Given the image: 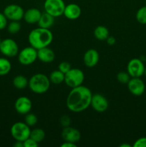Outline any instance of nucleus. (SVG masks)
<instances>
[{"instance_id":"obj_1","label":"nucleus","mask_w":146,"mask_h":147,"mask_svg":"<svg viewBox=\"0 0 146 147\" xmlns=\"http://www.w3.org/2000/svg\"><path fill=\"white\" fill-rule=\"evenodd\" d=\"M92 96L91 90L86 86L82 85L73 88L67 97V109L74 113H80L86 110L90 106Z\"/></svg>"},{"instance_id":"obj_2","label":"nucleus","mask_w":146,"mask_h":147,"mask_svg":"<svg viewBox=\"0 0 146 147\" xmlns=\"http://www.w3.org/2000/svg\"><path fill=\"white\" fill-rule=\"evenodd\" d=\"M53 40V34L49 29L38 28L34 29L29 32L28 41L30 46L36 50L49 47Z\"/></svg>"},{"instance_id":"obj_3","label":"nucleus","mask_w":146,"mask_h":147,"mask_svg":"<svg viewBox=\"0 0 146 147\" xmlns=\"http://www.w3.org/2000/svg\"><path fill=\"white\" fill-rule=\"evenodd\" d=\"M30 90L37 94L46 93L50 87V80L47 76L42 73H37L30 78L28 83Z\"/></svg>"},{"instance_id":"obj_4","label":"nucleus","mask_w":146,"mask_h":147,"mask_svg":"<svg viewBox=\"0 0 146 147\" xmlns=\"http://www.w3.org/2000/svg\"><path fill=\"white\" fill-rule=\"evenodd\" d=\"M84 80L82 70L78 68H71L64 74V83L70 88H76L82 86Z\"/></svg>"},{"instance_id":"obj_5","label":"nucleus","mask_w":146,"mask_h":147,"mask_svg":"<svg viewBox=\"0 0 146 147\" xmlns=\"http://www.w3.org/2000/svg\"><path fill=\"white\" fill-rule=\"evenodd\" d=\"M30 128L25 122H16L11 126L10 133L15 141L24 142L30 136Z\"/></svg>"},{"instance_id":"obj_6","label":"nucleus","mask_w":146,"mask_h":147,"mask_svg":"<svg viewBox=\"0 0 146 147\" xmlns=\"http://www.w3.org/2000/svg\"><path fill=\"white\" fill-rule=\"evenodd\" d=\"M65 6L63 0H45L44 3L45 12L53 16L54 18L62 15Z\"/></svg>"},{"instance_id":"obj_7","label":"nucleus","mask_w":146,"mask_h":147,"mask_svg":"<svg viewBox=\"0 0 146 147\" xmlns=\"http://www.w3.org/2000/svg\"><path fill=\"white\" fill-rule=\"evenodd\" d=\"M37 59V50L31 46L23 48L18 54V60L23 65H29L34 63Z\"/></svg>"},{"instance_id":"obj_8","label":"nucleus","mask_w":146,"mask_h":147,"mask_svg":"<svg viewBox=\"0 0 146 147\" xmlns=\"http://www.w3.org/2000/svg\"><path fill=\"white\" fill-rule=\"evenodd\" d=\"M0 52L7 57H14L19 53V46L14 40L10 38L1 40Z\"/></svg>"},{"instance_id":"obj_9","label":"nucleus","mask_w":146,"mask_h":147,"mask_svg":"<svg viewBox=\"0 0 146 147\" xmlns=\"http://www.w3.org/2000/svg\"><path fill=\"white\" fill-rule=\"evenodd\" d=\"M145 65L140 58L131 59L127 65V72L131 78H140L144 75Z\"/></svg>"},{"instance_id":"obj_10","label":"nucleus","mask_w":146,"mask_h":147,"mask_svg":"<svg viewBox=\"0 0 146 147\" xmlns=\"http://www.w3.org/2000/svg\"><path fill=\"white\" fill-rule=\"evenodd\" d=\"M3 13L8 20L11 21H20L24 17V11L18 4H9L4 8Z\"/></svg>"},{"instance_id":"obj_11","label":"nucleus","mask_w":146,"mask_h":147,"mask_svg":"<svg viewBox=\"0 0 146 147\" xmlns=\"http://www.w3.org/2000/svg\"><path fill=\"white\" fill-rule=\"evenodd\" d=\"M127 85L128 90L133 96H142L145 90V85L140 78H131Z\"/></svg>"},{"instance_id":"obj_12","label":"nucleus","mask_w":146,"mask_h":147,"mask_svg":"<svg viewBox=\"0 0 146 147\" xmlns=\"http://www.w3.org/2000/svg\"><path fill=\"white\" fill-rule=\"evenodd\" d=\"M90 106L95 111L102 113L107 110L109 107V103L107 99L100 93L92 95Z\"/></svg>"},{"instance_id":"obj_13","label":"nucleus","mask_w":146,"mask_h":147,"mask_svg":"<svg viewBox=\"0 0 146 147\" xmlns=\"http://www.w3.org/2000/svg\"><path fill=\"white\" fill-rule=\"evenodd\" d=\"M16 111L21 115H26L29 113L32 108V103L29 98L21 96L16 100L14 103Z\"/></svg>"},{"instance_id":"obj_14","label":"nucleus","mask_w":146,"mask_h":147,"mask_svg":"<svg viewBox=\"0 0 146 147\" xmlns=\"http://www.w3.org/2000/svg\"><path fill=\"white\" fill-rule=\"evenodd\" d=\"M61 136L64 142H69L74 144H77V142H80L81 139V134L79 130L70 126L64 127L63 130L62 131Z\"/></svg>"},{"instance_id":"obj_15","label":"nucleus","mask_w":146,"mask_h":147,"mask_svg":"<svg viewBox=\"0 0 146 147\" xmlns=\"http://www.w3.org/2000/svg\"><path fill=\"white\" fill-rule=\"evenodd\" d=\"M100 60L98 52L94 49H90L85 52L83 57L84 64L87 67H93L97 65Z\"/></svg>"},{"instance_id":"obj_16","label":"nucleus","mask_w":146,"mask_h":147,"mask_svg":"<svg viewBox=\"0 0 146 147\" xmlns=\"http://www.w3.org/2000/svg\"><path fill=\"white\" fill-rule=\"evenodd\" d=\"M82 13L80 6L74 3H71L65 6L63 15L70 20H74L80 17Z\"/></svg>"},{"instance_id":"obj_17","label":"nucleus","mask_w":146,"mask_h":147,"mask_svg":"<svg viewBox=\"0 0 146 147\" xmlns=\"http://www.w3.org/2000/svg\"><path fill=\"white\" fill-rule=\"evenodd\" d=\"M55 58V54L54 51L49 47L37 50V59L44 63H50L54 61Z\"/></svg>"},{"instance_id":"obj_18","label":"nucleus","mask_w":146,"mask_h":147,"mask_svg":"<svg viewBox=\"0 0 146 147\" xmlns=\"http://www.w3.org/2000/svg\"><path fill=\"white\" fill-rule=\"evenodd\" d=\"M42 12L37 8H30L24 11V20L28 24H36L40 20Z\"/></svg>"},{"instance_id":"obj_19","label":"nucleus","mask_w":146,"mask_h":147,"mask_svg":"<svg viewBox=\"0 0 146 147\" xmlns=\"http://www.w3.org/2000/svg\"><path fill=\"white\" fill-rule=\"evenodd\" d=\"M54 23V17L44 11V13H42V15L40 17V19L38 22H37V24H38L39 27L49 29L50 30L53 26Z\"/></svg>"},{"instance_id":"obj_20","label":"nucleus","mask_w":146,"mask_h":147,"mask_svg":"<svg viewBox=\"0 0 146 147\" xmlns=\"http://www.w3.org/2000/svg\"><path fill=\"white\" fill-rule=\"evenodd\" d=\"M94 36L97 40L100 41H104L107 40V37L110 36L108 29L102 25L97 26L94 30Z\"/></svg>"},{"instance_id":"obj_21","label":"nucleus","mask_w":146,"mask_h":147,"mask_svg":"<svg viewBox=\"0 0 146 147\" xmlns=\"http://www.w3.org/2000/svg\"><path fill=\"white\" fill-rule=\"evenodd\" d=\"M49 79L50 83L54 85H60L64 81V73H62L59 70H54L50 73Z\"/></svg>"},{"instance_id":"obj_22","label":"nucleus","mask_w":146,"mask_h":147,"mask_svg":"<svg viewBox=\"0 0 146 147\" xmlns=\"http://www.w3.org/2000/svg\"><path fill=\"white\" fill-rule=\"evenodd\" d=\"M28 83L29 80H27V78L24 76H21V75L15 76L12 81L13 86L19 90L25 88L28 86Z\"/></svg>"},{"instance_id":"obj_23","label":"nucleus","mask_w":146,"mask_h":147,"mask_svg":"<svg viewBox=\"0 0 146 147\" xmlns=\"http://www.w3.org/2000/svg\"><path fill=\"white\" fill-rule=\"evenodd\" d=\"M11 64L6 57H0V76H6L10 72Z\"/></svg>"},{"instance_id":"obj_24","label":"nucleus","mask_w":146,"mask_h":147,"mask_svg":"<svg viewBox=\"0 0 146 147\" xmlns=\"http://www.w3.org/2000/svg\"><path fill=\"white\" fill-rule=\"evenodd\" d=\"M29 137L39 144L42 142L45 138V132L42 129H34L30 132Z\"/></svg>"},{"instance_id":"obj_25","label":"nucleus","mask_w":146,"mask_h":147,"mask_svg":"<svg viewBox=\"0 0 146 147\" xmlns=\"http://www.w3.org/2000/svg\"><path fill=\"white\" fill-rule=\"evenodd\" d=\"M135 17L140 24H146V6H143L137 10Z\"/></svg>"},{"instance_id":"obj_26","label":"nucleus","mask_w":146,"mask_h":147,"mask_svg":"<svg viewBox=\"0 0 146 147\" xmlns=\"http://www.w3.org/2000/svg\"><path fill=\"white\" fill-rule=\"evenodd\" d=\"M7 30L10 34H17L21 30V24L19 21H11L9 24H7Z\"/></svg>"},{"instance_id":"obj_27","label":"nucleus","mask_w":146,"mask_h":147,"mask_svg":"<svg viewBox=\"0 0 146 147\" xmlns=\"http://www.w3.org/2000/svg\"><path fill=\"white\" fill-rule=\"evenodd\" d=\"M131 77L127 72L121 71L117 73V80L122 84H127Z\"/></svg>"},{"instance_id":"obj_28","label":"nucleus","mask_w":146,"mask_h":147,"mask_svg":"<svg viewBox=\"0 0 146 147\" xmlns=\"http://www.w3.org/2000/svg\"><path fill=\"white\" fill-rule=\"evenodd\" d=\"M25 123L28 125L29 126H34L37 124V121H38V119H37V116L34 113H28L26 114L25 116Z\"/></svg>"},{"instance_id":"obj_29","label":"nucleus","mask_w":146,"mask_h":147,"mask_svg":"<svg viewBox=\"0 0 146 147\" xmlns=\"http://www.w3.org/2000/svg\"><path fill=\"white\" fill-rule=\"evenodd\" d=\"M71 68V65H70L68 62L66 61H63L62 62V63H60L58 66V70H60L62 73H64V74H65L66 73H67Z\"/></svg>"},{"instance_id":"obj_30","label":"nucleus","mask_w":146,"mask_h":147,"mask_svg":"<svg viewBox=\"0 0 146 147\" xmlns=\"http://www.w3.org/2000/svg\"><path fill=\"white\" fill-rule=\"evenodd\" d=\"M60 123H61L62 126L63 127H67V126H70V123H71V119L67 115H64L61 117L60 119Z\"/></svg>"},{"instance_id":"obj_31","label":"nucleus","mask_w":146,"mask_h":147,"mask_svg":"<svg viewBox=\"0 0 146 147\" xmlns=\"http://www.w3.org/2000/svg\"><path fill=\"white\" fill-rule=\"evenodd\" d=\"M7 20L8 19L6 17L4 13L0 12V30H4L7 27Z\"/></svg>"},{"instance_id":"obj_32","label":"nucleus","mask_w":146,"mask_h":147,"mask_svg":"<svg viewBox=\"0 0 146 147\" xmlns=\"http://www.w3.org/2000/svg\"><path fill=\"white\" fill-rule=\"evenodd\" d=\"M23 144H24V147H37L39 144L37 142H36L35 141L33 140L30 137H29L28 139L24 141Z\"/></svg>"},{"instance_id":"obj_33","label":"nucleus","mask_w":146,"mask_h":147,"mask_svg":"<svg viewBox=\"0 0 146 147\" xmlns=\"http://www.w3.org/2000/svg\"><path fill=\"white\" fill-rule=\"evenodd\" d=\"M133 147H146V137L139 138L133 144Z\"/></svg>"},{"instance_id":"obj_34","label":"nucleus","mask_w":146,"mask_h":147,"mask_svg":"<svg viewBox=\"0 0 146 147\" xmlns=\"http://www.w3.org/2000/svg\"><path fill=\"white\" fill-rule=\"evenodd\" d=\"M106 41H107V44L110 46L114 45L116 43L115 38L114 37H113V36H109V37L107 38V40H106Z\"/></svg>"},{"instance_id":"obj_35","label":"nucleus","mask_w":146,"mask_h":147,"mask_svg":"<svg viewBox=\"0 0 146 147\" xmlns=\"http://www.w3.org/2000/svg\"><path fill=\"white\" fill-rule=\"evenodd\" d=\"M77 144L74 143H72V142H64V143L62 144L61 147H76Z\"/></svg>"},{"instance_id":"obj_36","label":"nucleus","mask_w":146,"mask_h":147,"mask_svg":"<svg viewBox=\"0 0 146 147\" xmlns=\"http://www.w3.org/2000/svg\"><path fill=\"white\" fill-rule=\"evenodd\" d=\"M14 147H24V144L23 142H19V141H16L15 143L14 144Z\"/></svg>"},{"instance_id":"obj_37","label":"nucleus","mask_w":146,"mask_h":147,"mask_svg":"<svg viewBox=\"0 0 146 147\" xmlns=\"http://www.w3.org/2000/svg\"><path fill=\"white\" fill-rule=\"evenodd\" d=\"M120 147H130L131 146H130V144H121L120 146Z\"/></svg>"},{"instance_id":"obj_38","label":"nucleus","mask_w":146,"mask_h":147,"mask_svg":"<svg viewBox=\"0 0 146 147\" xmlns=\"http://www.w3.org/2000/svg\"><path fill=\"white\" fill-rule=\"evenodd\" d=\"M144 76H145V77H146V67H145V71H144Z\"/></svg>"},{"instance_id":"obj_39","label":"nucleus","mask_w":146,"mask_h":147,"mask_svg":"<svg viewBox=\"0 0 146 147\" xmlns=\"http://www.w3.org/2000/svg\"><path fill=\"white\" fill-rule=\"evenodd\" d=\"M1 39H0V45H1Z\"/></svg>"}]
</instances>
